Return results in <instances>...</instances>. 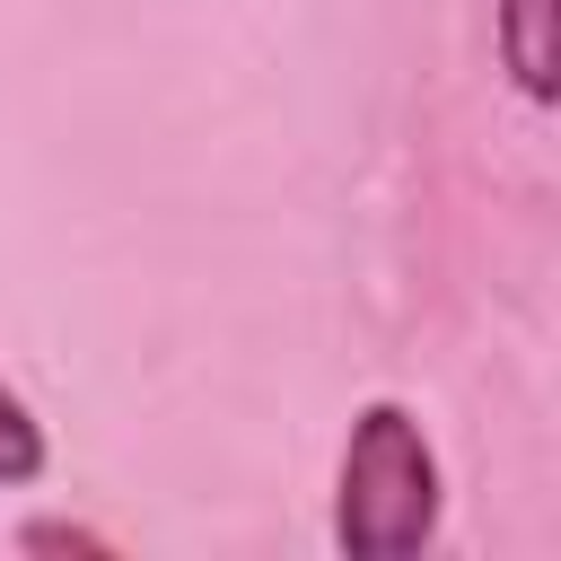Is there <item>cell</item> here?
<instances>
[{
  "label": "cell",
  "mask_w": 561,
  "mask_h": 561,
  "mask_svg": "<svg viewBox=\"0 0 561 561\" xmlns=\"http://www.w3.org/2000/svg\"><path fill=\"white\" fill-rule=\"evenodd\" d=\"M18 543H26V552H114L96 526H26Z\"/></svg>",
  "instance_id": "4"
},
{
  "label": "cell",
  "mask_w": 561,
  "mask_h": 561,
  "mask_svg": "<svg viewBox=\"0 0 561 561\" xmlns=\"http://www.w3.org/2000/svg\"><path fill=\"white\" fill-rule=\"evenodd\" d=\"M447 517V473L412 403L377 394L351 412L342 465H333V552L351 561H421Z\"/></svg>",
  "instance_id": "1"
},
{
  "label": "cell",
  "mask_w": 561,
  "mask_h": 561,
  "mask_svg": "<svg viewBox=\"0 0 561 561\" xmlns=\"http://www.w3.org/2000/svg\"><path fill=\"white\" fill-rule=\"evenodd\" d=\"M500 70L526 105L561 96V0H500Z\"/></svg>",
  "instance_id": "2"
},
{
  "label": "cell",
  "mask_w": 561,
  "mask_h": 561,
  "mask_svg": "<svg viewBox=\"0 0 561 561\" xmlns=\"http://www.w3.org/2000/svg\"><path fill=\"white\" fill-rule=\"evenodd\" d=\"M44 465H53V438H44V421L26 412V394H18V386H0V491H26V482H44Z\"/></svg>",
  "instance_id": "3"
}]
</instances>
